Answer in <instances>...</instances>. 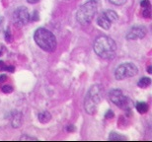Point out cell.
I'll list each match as a JSON object with an SVG mask.
<instances>
[{"instance_id": "27", "label": "cell", "mask_w": 152, "mask_h": 142, "mask_svg": "<svg viewBox=\"0 0 152 142\" xmlns=\"http://www.w3.org/2000/svg\"><path fill=\"white\" fill-rule=\"evenodd\" d=\"M27 1H28V3H30V4H36V3H38L40 0H27Z\"/></svg>"}, {"instance_id": "14", "label": "cell", "mask_w": 152, "mask_h": 142, "mask_svg": "<svg viewBox=\"0 0 152 142\" xmlns=\"http://www.w3.org/2000/svg\"><path fill=\"white\" fill-rule=\"evenodd\" d=\"M150 84H151V79L149 78V77H142V78L139 79L137 85H138V87H140V88H146V87H148Z\"/></svg>"}, {"instance_id": "13", "label": "cell", "mask_w": 152, "mask_h": 142, "mask_svg": "<svg viewBox=\"0 0 152 142\" xmlns=\"http://www.w3.org/2000/svg\"><path fill=\"white\" fill-rule=\"evenodd\" d=\"M104 13H105V15H106V16L109 18V20H110L112 23H114V22H116V21H118V15L115 12V11H113V10H106Z\"/></svg>"}, {"instance_id": "25", "label": "cell", "mask_w": 152, "mask_h": 142, "mask_svg": "<svg viewBox=\"0 0 152 142\" xmlns=\"http://www.w3.org/2000/svg\"><path fill=\"white\" fill-rule=\"evenodd\" d=\"M21 140H37V138H35V137H29V136H23L21 138Z\"/></svg>"}, {"instance_id": "3", "label": "cell", "mask_w": 152, "mask_h": 142, "mask_svg": "<svg viewBox=\"0 0 152 142\" xmlns=\"http://www.w3.org/2000/svg\"><path fill=\"white\" fill-rule=\"evenodd\" d=\"M103 88L100 84L91 86L84 99V109L88 115H93L97 112V108L102 100Z\"/></svg>"}, {"instance_id": "8", "label": "cell", "mask_w": 152, "mask_h": 142, "mask_svg": "<svg viewBox=\"0 0 152 142\" xmlns=\"http://www.w3.org/2000/svg\"><path fill=\"white\" fill-rule=\"evenodd\" d=\"M147 34V29L144 26H135L127 32L126 36V40H130V41H135V40L143 39Z\"/></svg>"}, {"instance_id": "1", "label": "cell", "mask_w": 152, "mask_h": 142, "mask_svg": "<svg viewBox=\"0 0 152 142\" xmlns=\"http://www.w3.org/2000/svg\"><path fill=\"white\" fill-rule=\"evenodd\" d=\"M94 52L103 59H113L117 52V44L107 36H100L94 42Z\"/></svg>"}, {"instance_id": "15", "label": "cell", "mask_w": 152, "mask_h": 142, "mask_svg": "<svg viewBox=\"0 0 152 142\" xmlns=\"http://www.w3.org/2000/svg\"><path fill=\"white\" fill-rule=\"evenodd\" d=\"M109 140H113V141H116V140H127V138L126 136H124V135L120 134V133L111 132L110 136H109Z\"/></svg>"}, {"instance_id": "17", "label": "cell", "mask_w": 152, "mask_h": 142, "mask_svg": "<svg viewBox=\"0 0 152 142\" xmlns=\"http://www.w3.org/2000/svg\"><path fill=\"white\" fill-rule=\"evenodd\" d=\"M109 1H110V3L114 4L116 6H122L126 3L127 0H109Z\"/></svg>"}, {"instance_id": "23", "label": "cell", "mask_w": 152, "mask_h": 142, "mask_svg": "<svg viewBox=\"0 0 152 142\" xmlns=\"http://www.w3.org/2000/svg\"><path fill=\"white\" fill-rule=\"evenodd\" d=\"M40 18H39V13H38V11H35L34 13H33V17L30 18V20H32V21H38Z\"/></svg>"}, {"instance_id": "26", "label": "cell", "mask_w": 152, "mask_h": 142, "mask_svg": "<svg viewBox=\"0 0 152 142\" xmlns=\"http://www.w3.org/2000/svg\"><path fill=\"white\" fill-rule=\"evenodd\" d=\"M66 129H67V131L72 132V131H74V130H75V127H74V125H68L67 127H66Z\"/></svg>"}, {"instance_id": "10", "label": "cell", "mask_w": 152, "mask_h": 142, "mask_svg": "<svg viewBox=\"0 0 152 142\" xmlns=\"http://www.w3.org/2000/svg\"><path fill=\"white\" fill-rule=\"evenodd\" d=\"M11 124L14 128L20 127L22 124V115L21 113L15 112L12 114V119H11Z\"/></svg>"}, {"instance_id": "29", "label": "cell", "mask_w": 152, "mask_h": 142, "mask_svg": "<svg viewBox=\"0 0 152 142\" xmlns=\"http://www.w3.org/2000/svg\"><path fill=\"white\" fill-rule=\"evenodd\" d=\"M152 67H151V65H149L148 66V69H147V72H148V73H152Z\"/></svg>"}, {"instance_id": "19", "label": "cell", "mask_w": 152, "mask_h": 142, "mask_svg": "<svg viewBox=\"0 0 152 142\" xmlns=\"http://www.w3.org/2000/svg\"><path fill=\"white\" fill-rule=\"evenodd\" d=\"M0 69L3 70V71H8V72L13 73L15 71V67L14 66H11V65H4V66H2Z\"/></svg>"}, {"instance_id": "2", "label": "cell", "mask_w": 152, "mask_h": 142, "mask_svg": "<svg viewBox=\"0 0 152 142\" xmlns=\"http://www.w3.org/2000/svg\"><path fill=\"white\" fill-rule=\"evenodd\" d=\"M35 43L46 52H53L56 48L57 41L55 36L46 28H39L34 34Z\"/></svg>"}, {"instance_id": "20", "label": "cell", "mask_w": 152, "mask_h": 142, "mask_svg": "<svg viewBox=\"0 0 152 142\" xmlns=\"http://www.w3.org/2000/svg\"><path fill=\"white\" fill-rule=\"evenodd\" d=\"M140 6H141L142 9H144V8H150L151 7L149 0H141V2H140Z\"/></svg>"}, {"instance_id": "16", "label": "cell", "mask_w": 152, "mask_h": 142, "mask_svg": "<svg viewBox=\"0 0 152 142\" xmlns=\"http://www.w3.org/2000/svg\"><path fill=\"white\" fill-rule=\"evenodd\" d=\"M1 90H2V92L5 93V94H10V93L13 92L14 88H13L11 85H3L1 87Z\"/></svg>"}, {"instance_id": "9", "label": "cell", "mask_w": 152, "mask_h": 142, "mask_svg": "<svg viewBox=\"0 0 152 142\" xmlns=\"http://www.w3.org/2000/svg\"><path fill=\"white\" fill-rule=\"evenodd\" d=\"M97 24H98V26L101 27L104 30H109L113 23H112L110 20H109V18L105 15V13L103 12L102 14L97 18Z\"/></svg>"}, {"instance_id": "5", "label": "cell", "mask_w": 152, "mask_h": 142, "mask_svg": "<svg viewBox=\"0 0 152 142\" xmlns=\"http://www.w3.org/2000/svg\"><path fill=\"white\" fill-rule=\"evenodd\" d=\"M109 99L114 105L124 111H130L132 108V102L120 89H112L109 92Z\"/></svg>"}, {"instance_id": "6", "label": "cell", "mask_w": 152, "mask_h": 142, "mask_svg": "<svg viewBox=\"0 0 152 142\" xmlns=\"http://www.w3.org/2000/svg\"><path fill=\"white\" fill-rule=\"evenodd\" d=\"M138 73V68L131 62H124L115 70V77L117 80H124L128 77H133Z\"/></svg>"}, {"instance_id": "18", "label": "cell", "mask_w": 152, "mask_h": 142, "mask_svg": "<svg viewBox=\"0 0 152 142\" xmlns=\"http://www.w3.org/2000/svg\"><path fill=\"white\" fill-rule=\"evenodd\" d=\"M142 16H143L144 18L149 19V18L151 17V9L150 8H144L143 11H142Z\"/></svg>"}, {"instance_id": "4", "label": "cell", "mask_w": 152, "mask_h": 142, "mask_svg": "<svg viewBox=\"0 0 152 142\" xmlns=\"http://www.w3.org/2000/svg\"><path fill=\"white\" fill-rule=\"evenodd\" d=\"M98 3L96 0H89L84 3L76 13V20L81 25H87L93 20L97 12Z\"/></svg>"}, {"instance_id": "7", "label": "cell", "mask_w": 152, "mask_h": 142, "mask_svg": "<svg viewBox=\"0 0 152 142\" xmlns=\"http://www.w3.org/2000/svg\"><path fill=\"white\" fill-rule=\"evenodd\" d=\"M30 14H29L28 9L24 6H21V7H18L16 10H15L14 14H13V19H14V22L17 26L22 27L25 26L29 23L30 21Z\"/></svg>"}, {"instance_id": "12", "label": "cell", "mask_w": 152, "mask_h": 142, "mask_svg": "<svg viewBox=\"0 0 152 142\" xmlns=\"http://www.w3.org/2000/svg\"><path fill=\"white\" fill-rule=\"evenodd\" d=\"M135 108L139 114H146L148 112V105L145 102H136Z\"/></svg>"}, {"instance_id": "21", "label": "cell", "mask_w": 152, "mask_h": 142, "mask_svg": "<svg viewBox=\"0 0 152 142\" xmlns=\"http://www.w3.org/2000/svg\"><path fill=\"white\" fill-rule=\"evenodd\" d=\"M12 34H11V31L7 29V31L5 32V40L8 42V43H11L12 42Z\"/></svg>"}, {"instance_id": "24", "label": "cell", "mask_w": 152, "mask_h": 142, "mask_svg": "<svg viewBox=\"0 0 152 142\" xmlns=\"http://www.w3.org/2000/svg\"><path fill=\"white\" fill-rule=\"evenodd\" d=\"M6 80H7V75H5V74L0 75V83H4Z\"/></svg>"}, {"instance_id": "11", "label": "cell", "mask_w": 152, "mask_h": 142, "mask_svg": "<svg viewBox=\"0 0 152 142\" xmlns=\"http://www.w3.org/2000/svg\"><path fill=\"white\" fill-rule=\"evenodd\" d=\"M38 119H39L40 123H48L51 119V115L48 112V111H44V112L40 113L39 115H38Z\"/></svg>"}, {"instance_id": "22", "label": "cell", "mask_w": 152, "mask_h": 142, "mask_svg": "<svg viewBox=\"0 0 152 142\" xmlns=\"http://www.w3.org/2000/svg\"><path fill=\"white\" fill-rule=\"evenodd\" d=\"M114 115H115V114L113 113V111L109 110L108 112H107L106 114H105V117H106V119H113Z\"/></svg>"}, {"instance_id": "28", "label": "cell", "mask_w": 152, "mask_h": 142, "mask_svg": "<svg viewBox=\"0 0 152 142\" xmlns=\"http://www.w3.org/2000/svg\"><path fill=\"white\" fill-rule=\"evenodd\" d=\"M3 21H4V18L3 17H0V32L2 30V25H3Z\"/></svg>"}]
</instances>
